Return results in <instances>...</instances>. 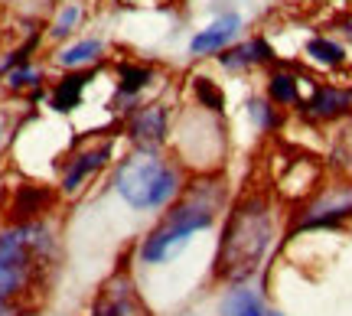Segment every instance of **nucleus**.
Masks as SVG:
<instances>
[{"label": "nucleus", "instance_id": "nucleus-1", "mask_svg": "<svg viewBox=\"0 0 352 316\" xmlns=\"http://www.w3.org/2000/svg\"><path fill=\"white\" fill-rule=\"evenodd\" d=\"M232 196L235 192H232L226 170L192 173L186 190L179 192V199L173 205H166L157 218H151V225L131 245L134 267L138 271H160L166 264H176L192 248V241L222 222Z\"/></svg>", "mask_w": 352, "mask_h": 316}, {"label": "nucleus", "instance_id": "nucleus-2", "mask_svg": "<svg viewBox=\"0 0 352 316\" xmlns=\"http://www.w3.org/2000/svg\"><path fill=\"white\" fill-rule=\"evenodd\" d=\"M63 261L59 222H3L0 225V316H36Z\"/></svg>", "mask_w": 352, "mask_h": 316}, {"label": "nucleus", "instance_id": "nucleus-3", "mask_svg": "<svg viewBox=\"0 0 352 316\" xmlns=\"http://www.w3.org/2000/svg\"><path fill=\"white\" fill-rule=\"evenodd\" d=\"M280 241V205L264 186H245L232 196L212 254V284L239 287L252 284L264 271L267 258Z\"/></svg>", "mask_w": 352, "mask_h": 316}, {"label": "nucleus", "instance_id": "nucleus-4", "mask_svg": "<svg viewBox=\"0 0 352 316\" xmlns=\"http://www.w3.org/2000/svg\"><path fill=\"white\" fill-rule=\"evenodd\" d=\"M189 177L192 173L170 150H121L104 177V192H111L131 215L157 218L179 199Z\"/></svg>", "mask_w": 352, "mask_h": 316}, {"label": "nucleus", "instance_id": "nucleus-5", "mask_svg": "<svg viewBox=\"0 0 352 316\" xmlns=\"http://www.w3.org/2000/svg\"><path fill=\"white\" fill-rule=\"evenodd\" d=\"M121 137L118 131H82L76 134L72 147L63 153V160L56 163V192L63 203H76L91 192L98 179L108 177L114 160L121 157Z\"/></svg>", "mask_w": 352, "mask_h": 316}, {"label": "nucleus", "instance_id": "nucleus-6", "mask_svg": "<svg viewBox=\"0 0 352 316\" xmlns=\"http://www.w3.org/2000/svg\"><path fill=\"white\" fill-rule=\"evenodd\" d=\"M352 222V179H323L303 203L294 205L287 222V238H300L307 232H340Z\"/></svg>", "mask_w": 352, "mask_h": 316}, {"label": "nucleus", "instance_id": "nucleus-7", "mask_svg": "<svg viewBox=\"0 0 352 316\" xmlns=\"http://www.w3.org/2000/svg\"><path fill=\"white\" fill-rule=\"evenodd\" d=\"M88 316H157L151 300H147V293L140 291L138 267H134L131 251L104 274V280L98 284V291L91 297Z\"/></svg>", "mask_w": 352, "mask_h": 316}, {"label": "nucleus", "instance_id": "nucleus-8", "mask_svg": "<svg viewBox=\"0 0 352 316\" xmlns=\"http://www.w3.org/2000/svg\"><path fill=\"white\" fill-rule=\"evenodd\" d=\"M173 124L176 111L164 98H147L138 104L134 111H127L124 117H118V137L124 144V150H170L173 140Z\"/></svg>", "mask_w": 352, "mask_h": 316}, {"label": "nucleus", "instance_id": "nucleus-9", "mask_svg": "<svg viewBox=\"0 0 352 316\" xmlns=\"http://www.w3.org/2000/svg\"><path fill=\"white\" fill-rule=\"evenodd\" d=\"M157 78H160V72H157L153 63L118 59L111 65V98H108V111H111L114 121L147 102V95L157 85Z\"/></svg>", "mask_w": 352, "mask_h": 316}, {"label": "nucleus", "instance_id": "nucleus-10", "mask_svg": "<svg viewBox=\"0 0 352 316\" xmlns=\"http://www.w3.org/2000/svg\"><path fill=\"white\" fill-rule=\"evenodd\" d=\"M241 26H245V16H241L239 7H219L212 13L209 23H202L186 43L189 59H215L222 49H228L235 39H239Z\"/></svg>", "mask_w": 352, "mask_h": 316}, {"label": "nucleus", "instance_id": "nucleus-11", "mask_svg": "<svg viewBox=\"0 0 352 316\" xmlns=\"http://www.w3.org/2000/svg\"><path fill=\"white\" fill-rule=\"evenodd\" d=\"M307 124H340L352 117V85L340 82H314L297 108Z\"/></svg>", "mask_w": 352, "mask_h": 316}, {"label": "nucleus", "instance_id": "nucleus-12", "mask_svg": "<svg viewBox=\"0 0 352 316\" xmlns=\"http://www.w3.org/2000/svg\"><path fill=\"white\" fill-rule=\"evenodd\" d=\"M280 63L277 49L267 43V36H245L235 39L228 49H222L215 56V65L226 72V76H248L254 69H271Z\"/></svg>", "mask_w": 352, "mask_h": 316}, {"label": "nucleus", "instance_id": "nucleus-13", "mask_svg": "<svg viewBox=\"0 0 352 316\" xmlns=\"http://www.w3.org/2000/svg\"><path fill=\"white\" fill-rule=\"evenodd\" d=\"M98 69H72V72H59L46 89V108L56 117H72L76 111L85 108V95L95 85Z\"/></svg>", "mask_w": 352, "mask_h": 316}, {"label": "nucleus", "instance_id": "nucleus-14", "mask_svg": "<svg viewBox=\"0 0 352 316\" xmlns=\"http://www.w3.org/2000/svg\"><path fill=\"white\" fill-rule=\"evenodd\" d=\"M104 59H108V39L91 33V36H76L56 46L50 63L59 72H72V69H101Z\"/></svg>", "mask_w": 352, "mask_h": 316}, {"label": "nucleus", "instance_id": "nucleus-15", "mask_svg": "<svg viewBox=\"0 0 352 316\" xmlns=\"http://www.w3.org/2000/svg\"><path fill=\"white\" fill-rule=\"evenodd\" d=\"M264 98L271 104H277L280 111H297L303 104V78L290 69V65L277 63L264 72Z\"/></svg>", "mask_w": 352, "mask_h": 316}, {"label": "nucleus", "instance_id": "nucleus-16", "mask_svg": "<svg viewBox=\"0 0 352 316\" xmlns=\"http://www.w3.org/2000/svg\"><path fill=\"white\" fill-rule=\"evenodd\" d=\"M219 316H284V313L267 304V297L258 287L239 284V287H226L222 300H219Z\"/></svg>", "mask_w": 352, "mask_h": 316}, {"label": "nucleus", "instance_id": "nucleus-17", "mask_svg": "<svg viewBox=\"0 0 352 316\" xmlns=\"http://www.w3.org/2000/svg\"><path fill=\"white\" fill-rule=\"evenodd\" d=\"M85 23V3L82 0H63L56 13H52L50 26H46V43L52 46H63L69 39H76V33Z\"/></svg>", "mask_w": 352, "mask_h": 316}, {"label": "nucleus", "instance_id": "nucleus-18", "mask_svg": "<svg viewBox=\"0 0 352 316\" xmlns=\"http://www.w3.org/2000/svg\"><path fill=\"white\" fill-rule=\"evenodd\" d=\"M241 111H245V117H248L252 131H254V134H261V137L280 134V131H284V124H287V111H280V108H277V104H271L264 95H252V98H245Z\"/></svg>", "mask_w": 352, "mask_h": 316}, {"label": "nucleus", "instance_id": "nucleus-19", "mask_svg": "<svg viewBox=\"0 0 352 316\" xmlns=\"http://www.w3.org/2000/svg\"><path fill=\"white\" fill-rule=\"evenodd\" d=\"M303 59L307 63H314L316 69H342V65L349 63V49H346V43L336 36H327V33H316L303 43Z\"/></svg>", "mask_w": 352, "mask_h": 316}, {"label": "nucleus", "instance_id": "nucleus-20", "mask_svg": "<svg viewBox=\"0 0 352 316\" xmlns=\"http://www.w3.org/2000/svg\"><path fill=\"white\" fill-rule=\"evenodd\" d=\"M189 91H192V108H202V111L226 117V108H228L226 89H222L212 76H202V72H196V76H192V82H189Z\"/></svg>", "mask_w": 352, "mask_h": 316}, {"label": "nucleus", "instance_id": "nucleus-21", "mask_svg": "<svg viewBox=\"0 0 352 316\" xmlns=\"http://www.w3.org/2000/svg\"><path fill=\"white\" fill-rule=\"evenodd\" d=\"M333 140H329V166L336 177H349L352 179V117L333 124Z\"/></svg>", "mask_w": 352, "mask_h": 316}, {"label": "nucleus", "instance_id": "nucleus-22", "mask_svg": "<svg viewBox=\"0 0 352 316\" xmlns=\"http://www.w3.org/2000/svg\"><path fill=\"white\" fill-rule=\"evenodd\" d=\"M336 33H340L342 43H349V46H352V13H349V16H342L340 23H336Z\"/></svg>", "mask_w": 352, "mask_h": 316}, {"label": "nucleus", "instance_id": "nucleus-23", "mask_svg": "<svg viewBox=\"0 0 352 316\" xmlns=\"http://www.w3.org/2000/svg\"><path fill=\"white\" fill-rule=\"evenodd\" d=\"M3 137H7V131H3V124H0V147H3Z\"/></svg>", "mask_w": 352, "mask_h": 316}]
</instances>
